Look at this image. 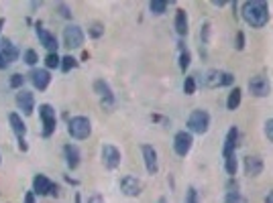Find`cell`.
I'll return each instance as SVG.
<instances>
[{
	"label": "cell",
	"instance_id": "6da1fadb",
	"mask_svg": "<svg viewBox=\"0 0 273 203\" xmlns=\"http://www.w3.org/2000/svg\"><path fill=\"white\" fill-rule=\"evenodd\" d=\"M243 19L247 25L255 27V29H261L267 25L269 21V7L261 0H251V3H245L243 5Z\"/></svg>",
	"mask_w": 273,
	"mask_h": 203
},
{
	"label": "cell",
	"instance_id": "7a4b0ae2",
	"mask_svg": "<svg viewBox=\"0 0 273 203\" xmlns=\"http://www.w3.org/2000/svg\"><path fill=\"white\" fill-rule=\"evenodd\" d=\"M67 132H70V136L76 138V140H86V138L92 134V124H90V120H88L86 116H76V118L70 120Z\"/></svg>",
	"mask_w": 273,
	"mask_h": 203
},
{
	"label": "cell",
	"instance_id": "3957f363",
	"mask_svg": "<svg viewBox=\"0 0 273 203\" xmlns=\"http://www.w3.org/2000/svg\"><path fill=\"white\" fill-rule=\"evenodd\" d=\"M208 126H210V116L206 110H194L188 118V128H190V134H206L208 132Z\"/></svg>",
	"mask_w": 273,
	"mask_h": 203
},
{
	"label": "cell",
	"instance_id": "277c9868",
	"mask_svg": "<svg viewBox=\"0 0 273 203\" xmlns=\"http://www.w3.org/2000/svg\"><path fill=\"white\" fill-rule=\"evenodd\" d=\"M17 57H19L17 45L9 39H0V69L9 67L13 61H17Z\"/></svg>",
	"mask_w": 273,
	"mask_h": 203
},
{
	"label": "cell",
	"instance_id": "5b68a950",
	"mask_svg": "<svg viewBox=\"0 0 273 203\" xmlns=\"http://www.w3.org/2000/svg\"><path fill=\"white\" fill-rule=\"evenodd\" d=\"M39 116L43 120V136H51L55 132V124H57V118H55V110L53 106L49 104H41L39 106Z\"/></svg>",
	"mask_w": 273,
	"mask_h": 203
},
{
	"label": "cell",
	"instance_id": "8992f818",
	"mask_svg": "<svg viewBox=\"0 0 273 203\" xmlns=\"http://www.w3.org/2000/svg\"><path fill=\"white\" fill-rule=\"evenodd\" d=\"M82 43H84V31L78 25L65 27V31H63V45L67 49H78V47H82Z\"/></svg>",
	"mask_w": 273,
	"mask_h": 203
},
{
	"label": "cell",
	"instance_id": "52a82bcc",
	"mask_svg": "<svg viewBox=\"0 0 273 203\" xmlns=\"http://www.w3.org/2000/svg\"><path fill=\"white\" fill-rule=\"evenodd\" d=\"M249 90H251V94L255 98H265L271 92V84H269V79L265 75H255V77L249 79Z\"/></svg>",
	"mask_w": 273,
	"mask_h": 203
},
{
	"label": "cell",
	"instance_id": "ba28073f",
	"mask_svg": "<svg viewBox=\"0 0 273 203\" xmlns=\"http://www.w3.org/2000/svg\"><path fill=\"white\" fill-rule=\"evenodd\" d=\"M120 158L122 156H120V150L116 146H112V144H104L102 146V163H104L106 169L114 171L120 165Z\"/></svg>",
	"mask_w": 273,
	"mask_h": 203
},
{
	"label": "cell",
	"instance_id": "9c48e42d",
	"mask_svg": "<svg viewBox=\"0 0 273 203\" xmlns=\"http://www.w3.org/2000/svg\"><path fill=\"white\" fill-rule=\"evenodd\" d=\"M192 142H194L192 134L186 132V130H182V132H178L176 138H174V150H176L180 156H186V154L192 150Z\"/></svg>",
	"mask_w": 273,
	"mask_h": 203
},
{
	"label": "cell",
	"instance_id": "30bf717a",
	"mask_svg": "<svg viewBox=\"0 0 273 203\" xmlns=\"http://www.w3.org/2000/svg\"><path fill=\"white\" fill-rule=\"evenodd\" d=\"M141 181L136 179V177H122L120 179V191L126 195V197H136V195H141Z\"/></svg>",
	"mask_w": 273,
	"mask_h": 203
},
{
	"label": "cell",
	"instance_id": "8fae6325",
	"mask_svg": "<svg viewBox=\"0 0 273 203\" xmlns=\"http://www.w3.org/2000/svg\"><path fill=\"white\" fill-rule=\"evenodd\" d=\"M143 158H145V167H147V173L149 175H155L157 169H159V163H157V150L151 146V144H143Z\"/></svg>",
	"mask_w": 273,
	"mask_h": 203
},
{
	"label": "cell",
	"instance_id": "7c38bea8",
	"mask_svg": "<svg viewBox=\"0 0 273 203\" xmlns=\"http://www.w3.org/2000/svg\"><path fill=\"white\" fill-rule=\"evenodd\" d=\"M17 106L23 110L25 116L33 114V108H35V98H33V94L27 92V90H21V92L17 94Z\"/></svg>",
	"mask_w": 273,
	"mask_h": 203
},
{
	"label": "cell",
	"instance_id": "4fadbf2b",
	"mask_svg": "<svg viewBox=\"0 0 273 203\" xmlns=\"http://www.w3.org/2000/svg\"><path fill=\"white\" fill-rule=\"evenodd\" d=\"M261 171H263V160H261V156H257V154L245 156V173H247L249 177H257V175H261Z\"/></svg>",
	"mask_w": 273,
	"mask_h": 203
},
{
	"label": "cell",
	"instance_id": "5bb4252c",
	"mask_svg": "<svg viewBox=\"0 0 273 203\" xmlns=\"http://www.w3.org/2000/svg\"><path fill=\"white\" fill-rule=\"evenodd\" d=\"M31 82H33V86H35L39 92H43V90H47V86H49V82H51V75H49L47 69H35V71L31 73Z\"/></svg>",
	"mask_w": 273,
	"mask_h": 203
},
{
	"label": "cell",
	"instance_id": "9a60e30c",
	"mask_svg": "<svg viewBox=\"0 0 273 203\" xmlns=\"http://www.w3.org/2000/svg\"><path fill=\"white\" fill-rule=\"evenodd\" d=\"M37 37H39V41H41V45L45 47V49H49V53H55L57 51V39L49 33V31H45V29H41V27H37Z\"/></svg>",
	"mask_w": 273,
	"mask_h": 203
},
{
	"label": "cell",
	"instance_id": "2e32d148",
	"mask_svg": "<svg viewBox=\"0 0 273 203\" xmlns=\"http://www.w3.org/2000/svg\"><path fill=\"white\" fill-rule=\"evenodd\" d=\"M51 185H53V183H51L45 175H37V177L33 179V193H35V195H49Z\"/></svg>",
	"mask_w": 273,
	"mask_h": 203
},
{
	"label": "cell",
	"instance_id": "e0dca14e",
	"mask_svg": "<svg viewBox=\"0 0 273 203\" xmlns=\"http://www.w3.org/2000/svg\"><path fill=\"white\" fill-rule=\"evenodd\" d=\"M236 140H238V130H236V126H232V128L228 130V134H226V140H224V150H222L224 158H226V156H230V154H234Z\"/></svg>",
	"mask_w": 273,
	"mask_h": 203
},
{
	"label": "cell",
	"instance_id": "ac0fdd59",
	"mask_svg": "<svg viewBox=\"0 0 273 203\" xmlns=\"http://www.w3.org/2000/svg\"><path fill=\"white\" fill-rule=\"evenodd\" d=\"M9 120H11V126H13V132L17 134V138H25V132H27V126H25V122H23V118L17 114V112H13L11 116H9Z\"/></svg>",
	"mask_w": 273,
	"mask_h": 203
},
{
	"label": "cell",
	"instance_id": "d6986e66",
	"mask_svg": "<svg viewBox=\"0 0 273 203\" xmlns=\"http://www.w3.org/2000/svg\"><path fill=\"white\" fill-rule=\"evenodd\" d=\"M63 152H65V163H67V167H70V169H76V167L80 165V150H78V146L67 144V146L63 148Z\"/></svg>",
	"mask_w": 273,
	"mask_h": 203
},
{
	"label": "cell",
	"instance_id": "ffe728a7",
	"mask_svg": "<svg viewBox=\"0 0 273 203\" xmlns=\"http://www.w3.org/2000/svg\"><path fill=\"white\" fill-rule=\"evenodd\" d=\"M176 31H178V35H186L188 33V15L182 9L176 13Z\"/></svg>",
	"mask_w": 273,
	"mask_h": 203
},
{
	"label": "cell",
	"instance_id": "44dd1931",
	"mask_svg": "<svg viewBox=\"0 0 273 203\" xmlns=\"http://www.w3.org/2000/svg\"><path fill=\"white\" fill-rule=\"evenodd\" d=\"M204 84H206L208 88H220V86H222V71H216V69L208 71Z\"/></svg>",
	"mask_w": 273,
	"mask_h": 203
},
{
	"label": "cell",
	"instance_id": "7402d4cb",
	"mask_svg": "<svg viewBox=\"0 0 273 203\" xmlns=\"http://www.w3.org/2000/svg\"><path fill=\"white\" fill-rule=\"evenodd\" d=\"M94 90H96V94H98L102 100H110V98H112V92H110L108 84H106V82H102V79H98V82L94 84Z\"/></svg>",
	"mask_w": 273,
	"mask_h": 203
},
{
	"label": "cell",
	"instance_id": "603a6c76",
	"mask_svg": "<svg viewBox=\"0 0 273 203\" xmlns=\"http://www.w3.org/2000/svg\"><path fill=\"white\" fill-rule=\"evenodd\" d=\"M238 104H241V90H238V88H234V90L228 94L226 108H228V110H236V108H238Z\"/></svg>",
	"mask_w": 273,
	"mask_h": 203
},
{
	"label": "cell",
	"instance_id": "cb8c5ba5",
	"mask_svg": "<svg viewBox=\"0 0 273 203\" xmlns=\"http://www.w3.org/2000/svg\"><path fill=\"white\" fill-rule=\"evenodd\" d=\"M149 11L153 15H163L167 11V3H165V0H153V3L149 5Z\"/></svg>",
	"mask_w": 273,
	"mask_h": 203
},
{
	"label": "cell",
	"instance_id": "d4e9b609",
	"mask_svg": "<svg viewBox=\"0 0 273 203\" xmlns=\"http://www.w3.org/2000/svg\"><path fill=\"white\" fill-rule=\"evenodd\" d=\"M45 65H47V69H55V67L61 65V57H59L57 53H49V55L45 57Z\"/></svg>",
	"mask_w": 273,
	"mask_h": 203
},
{
	"label": "cell",
	"instance_id": "484cf974",
	"mask_svg": "<svg viewBox=\"0 0 273 203\" xmlns=\"http://www.w3.org/2000/svg\"><path fill=\"white\" fill-rule=\"evenodd\" d=\"M224 160H226V163H224L226 173H228L230 177H234V175H236V156H234V154H230V156H226Z\"/></svg>",
	"mask_w": 273,
	"mask_h": 203
},
{
	"label": "cell",
	"instance_id": "4316f807",
	"mask_svg": "<svg viewBox=\"0 0 273 203\" xmlns=\"http://www.w3.org/2000/svg\"><path fill=\"white\" fill-rule=\"evenodd\" d=\"M59 67H61V71H65V73H67L70 69H74V67H76V59H74L72 55H65V57H61V65H59Z\"/></svg>",
	"mask_w": 273,
	"mask_h": 203
},
{
	"label": "cell",
	"instance_id": "83f0119b",
	"mask_svg": "<svg viewBox=\"0 0 273 203\" xmlns=\"http://www.w3.org/2000/svg\"><path fill=\"white\" fill-rule=\"evenodd\" d=\"M224 203H247V199L236 191V193H228V195L224 197Z\"/></svg>",
	"mask_w": 273,
	"mask_h": 203
},
{
	"label": "cell",
	"instance_id": "f1b7e54d",
	"mask_svg": "<svg viewBox=\"0 0 273 203\" xmlns=\"http://www.w3.org/2000/svg\"><path fill=\"white\" fill-rule=\"evenodd\" d=\"M88 33H90V37L98 39V37H102V35H104V27H102L100 23H94V25L90 27V31H88Z\"/></svg>",
	"mask_w": 273,
	"mask_h": 203
},
{
	"label": "cell",
	"instance_id": "f546056e",
	"mask_svg": "<svg viewBox=\"0 0 273 203\" xmlns=\"http://www.w3.org/2000/svg\"><path fill=\"white\" fill-rule=\"evenodd\" d=\"M184 92H186L188 96H192V94L196 92V79H194V77H186V82H184Z\"/></svg>",
	"mask_w": 273,
	"mask_h": 203
},
{
	"label": "cell",
	"instance_id": "4dcf8cb0",
	"mask_svg": "<svg viewBox=\"0 0 273 203\" xmlns=\"http://www.w3.org/2000/svg\"><path fill=\"white\" fill-rule=\"evenodd\" d=\"M37 61H39L37 53H35L33 49H27V51H25V63H27V65H35Z\"/></svg>",
	"mask_w": 273,
	"mask_h": 203
},
{
	"label": "cell",
	"instance_id": "1f68e13d",
	"mask_svg": "<svg viewBox=\"0 0 273 203\" xmlns=\"http://www.w3.org/2000/svg\"><path fill=\"white\" fill-rule=\"evenodd\" d=\"M23 84H25V77H23L21 73H15V75L11 77V88L19 90V88H23Z\"/></svg>",
	"mask_w": 273,
	"mask_h": 203
},
{
	"label": "cell",
	"instance_id": "d6a6232c",
	"mask_svg": "<svg viewBox=\"0 0 273 203\" xmlns=\"http://www.w3.org/2000/svg\"><path fill=\"white\" fill-rule=\"evenodd\" d=\"M186 203H200V197H198V191L194 187L188 189V195H186Z\"/></svg>",
	"mask_w": 273,
	"mask_h": 203
},
{
	"label": "cell",
	"instance_id": "836d02e7",
	"mask_svg": "<svg viewBox=\"0 0 273 203\" xmlns=\"http://www.w3.org/2000/svg\"><path fill=\"white\" fill-rule=\"evenodd\" d=\"M190 61H192L190 53H188V51H184V53H182V57H180V67H182V69L186 71V69L190 67Z\"/></svg>",
	"mask_w": 273,
	"mask_h": 203
},
{
	"label": "cell",
	"instance_id": "e575fe53",
	"mask_svg": "<svg viewBox=\"0 0 273 203\" xmlns=\"http://www.w3.org/2000/svg\"><path fill=\"white\" fill-rule=\"evenodd\" d=\"M265 136H267V138L273 142V118L265 122Z\"/></svg>",
	"mask_w": 273,
	"mask_h": 203
},
{
	"label": "cell",
	"instance_id": "d590c367",
	"mask_svg": "<svg viewBox=\"0 0 273 203\" xmlns=\"http://www.w3.org/2000/svg\"><path fill=\"white\" fill-rule=\"evenodd\" d=\"M236 49H238V51H243V49H245V35H243L241 31L236 33Z\"/></svg>",
	"mask_w": 273,
	"mask_h": 203
},
{
	"label": "cell",
	"instance_id": "8d00e7d4",
	"mask_svg": "<svg viewBox=\"0 0 273 203\" xmlns=\"http://www.w3.org/2000/svg\"><path fill=\"white\" fill-rule=\"evenodd\" d=\"M232 82H234L232 73H222V86H230Z\"/></svg>",
	"mask_w": 273,
	"mask_h": 203
},
{
	"label": "cell",
	"instance_id": "74e56055",
	"mask_svg": "<svg viewBox=\"0 0 273 203\" xmlns=\"http://www.w3.org/2000/svg\"><path fill=\"white\" fill-rule=\"evenodd\" d=\"M59 13H61V17H65V19L72 17V13H70V9H67L65 5H59Z\"/></svg>",
	"mask_w": 273,
	"mask_h": 203
},
{
	"label": "cell",
	"instance_id": "f35d334b",
	"mask_svg": "<svg viewBox=\"0 0 273 203\" xmlns=\"http://www.w3.org/2000/svg\"><path fill=\"white\" fill-rule=\"evenodd\" d=\"M88 203H104V197H102V195H98V193H96V195H92V197H90V199H88Z\"/></svg>",
	"mask_w": 273,
	"mask_h": 203
},
{
	"label": "cell",
	"instance_id": "ab89813d",
	"mask_svg": "<svg viewBox=\"0 0 273 203\" xmlns=\"http://www.w3.org/2000/svg\"><path fill=\"white\" fill-rule=\"evenodd\" d=\"M25 203H35V193H33V191H29V193L25 195Z\"/></svg>",
	"mask_w": 273,
	"mask_h": 203
},
{
	"label": "cell",
	"instance_id": "60d3db41",
	"mask_svg": "<svg viewBox=\"0 0 273 203\" xmlns=\"http://www.w3.org/2000/svg\"><path fill=\"white\" fill-rule=\"evenodd\" d=\"M49 195H53V197H57V195H59V187H57L55 183L51 185V191H49Z\"/></svg>",
	"mask_w": 273,
	"mask_h": 203
},
{
	"label": "cell",
	"instance_id": "b9f144b4",
	"mask_svg": "<svg viewBox=\"0 0 273 203\" xmlns=\"http://www.w3.org/2000/svg\"><path fill=\"white\" fill-rule=\"evenodd\" d=\"M19 148H21V150H27V148H29L27 142H25V138H19Z\"/></svg>",
	"mask_w": 273,
	"mask_h": 203
},
{
	"label": "cell",
	"instance_id": "7bdbcfd3",
	"mask_svg": "<svg viewBox=\"0 0 273 203\" xmlns=\"http://www.w3.org/2000/svg\"><path fill=\"white\" fill-rule=\"evenodd\" d=\"M265 203H273V191H271V193L265 197Z\"/></svg>",
	"mask_w": 273,
	"mask_h": 203
},
{
	"label": "cell",
	"instance_id": "ee69618b",
	"mask_svg": "<svg viewBox=\"0 0 273 203\" xmlns=\"http://www.w3.org/2000/svg\"><path fill=\"white\" fill-rule=\"evenodd\" d=\"M3 27H5V21H3V19H0V31H3Z\"/></svg>",
	"mask_w": 273,
	"mask_h": 203
},
{
	"label": "cell",
	"instance_id": "f6af8a7d",
	"mask_svg": "<svg viewBox=\"0 0 273 203\" xmlns=\"http://www.w3.org/2000/svg\"><path fill=\"white\" fill-rule=\"evenodd\" d=\"M157 203H167V201H165V197H161V199H159Z\"/></svg>",
	"mask_w": 273,
	"mask_h": 203
},
{
	"label": "cell",
	"instance_id": "bcb514c9",
	"mask_svg": "<svg viewBox=\"0 0 273 203\" xmlns=\"http://www.w3.org/2000/svg\"><path fill=\"white\" fill-rule=\"evenodd\" d=\"M76 203H80V195H76Z\"/></svg>",
	"mask_w": 273,
	"mask_h": 203
}]
</instances>
